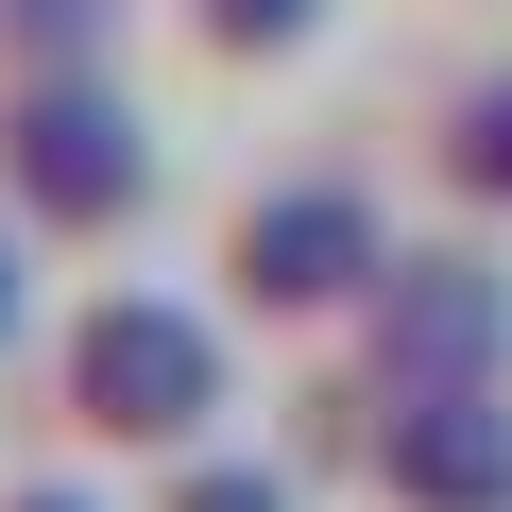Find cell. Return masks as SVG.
<instances>
[{
    "label": "cell",
    "mask_w": 512,
    "mask_h": 512,
    "mask_svg": "<svg viewBox=\"0 0 512 512\" xmlns=\"http://www.w3.org/2000/svg\"><path fill=\"white\" fill-rule=\"evenodd\" d=\"M0 205L52 256H120L171 205V137L137 120L120 69H35V86H0Z\"/></svg>",
    "instance_id": "3957f363"
},
{
    "label": "cell",
    "mask_w": 512,
    "mask_h": 512,
    "mask_svg": "<svg viewBox=\"0 0 512 512\" xmlns=\"http://www.w3.org/2000/svg\"><path fill=\"white\" fill-rule=\"evenodd\" d=\"M0 512H103L86 478H0Z\"/></svg>",
    "instance_id": "8fae6325"
},
{
    "label": "cell",
    "mask_w": 512,
    "mask_h": 512,
    "mask_svg": "<svg viewBox=\"0 0 512 512\" xmlns=\"http://www.w3.org/2000/svg\"><path fill=\"white\" fill-rule=\"evenodd\" d=\"M239 410V325L222 291H154V274H103L69 325H52V427L103 444V461H188L222 444Z\"/></svg>",
    "instance_id": "6da1fadb"
},
{
    "label": "cell",
    "mask_w": 512,
    "mask_h": 512,
    "mask_svg": "<svg viewBox=\"0 0 512 512\" xmlns=\"http://www.w3.org/2000/svg\"><path fill=\"white\" fill-rule=\"evenodd\" d=\"M359 393H461V376H512V239L495 222H427L376 256L359 325L325 342Z\"/></svg>",
    "instance_id": "277c9868"
},
{
    "label": "cell",
    "mask_w": 512,
    "mask_h": 512,
    "mask_svg": "<svg viewBox=\"0 0 512 512\" xmlns=\"http://www.w3.org/2000/svg\"><path fill=\"white\" fill-rule=\"evenodd\" d=\"M410 171H427V205H444V222H495V239H512V52H495V69H461V86L427 103Z\"/></svg>",
    "instance_id": "8992f818"
},
{
    "label": "cell",
    "mask_w": 512,
    "mask_h": 512,
    "mask_svg": "<svg viewBox=\"0 0 512 512\" xmlns=\"http://www.w3.org/2000/svg\"><path fill=\"white\" fill-rule=\"evenodd\" d=\"M137 35V0H0V86H35V69H120Z\"/></svg>",
    "instance_id": "ba28073f"
},
{
    "label": "cell",
    "mask_w": 512,
    "mask_h": 512,
    "mask_svg": "<svg viewBox=\"0 0 512 512\" xmlns=\"http://www.w3.org/2000/svg\"><path fill=\"white\" fill-rule=\"evenodd\" d=\"M359 495H376V512H512V376L376 393V427H359Z\"/></svg>",
    "instance_id": "5b68a950"
},
{
    "label": "cell",
    "mask_w": 512,
    "mask_h": 512,
    "mask_svg": "<svg viewBox=\"0 0 512 512\" xmlns=\"http://www.w3.org/2000/svg\"><path fill=\"white\" fill-rule=\"evenodd\" d=\"M171 18H188V52H205V69H291L342 0H171Z\"/></svg>",
    "instance_id": "9c48e42d"
},
{
    "label": "cell",
    "mask_w": 512,
    "mask_h": 512,
    "mask_svg": "<svg viewBox=\"0 0 512 512\" xmlns=\"http://www.w3.org/2000/svg\"><path fill=\"white\" fill-rule=\"evenodd\" d=\"M35 256H52V239H35L18 205H0V359H18V342H35Z\"/></svg>",
    "instance_id": "30bf717a"
},
{
    "label": "cell",
    "mask_w": 512,
    "mask_h": 512,
    "mask_svg": "<svg viewBox=\"0 0 512 512\" xmlns=\"http://www.w3.org/2000/svg\"><path fill=\"white\" fill-rule=\"evenodd\" d=\"M393 239H410V222H393V205H376V171H342V154H308V171H256V188L205 222L222 325H256V342H342Z\"/></svg>",
    "instance_id": "7a4b0ae2"
},
{
    "label": "cell",
    "mask_w": 512,
    "mask_h": 512,
    "mask_svg": "<svg viewBox=\"0 0 512 512\" xmlns=\"http://www.w3.org/2000/svg\"><path fill=\"white\" fill-rule=\"evenodd\" d=\"M154 512H308V461L291 444H188V461H154Z\"/></svg>",
    "instance_id": "52a82bcc"
}]
</instances>
